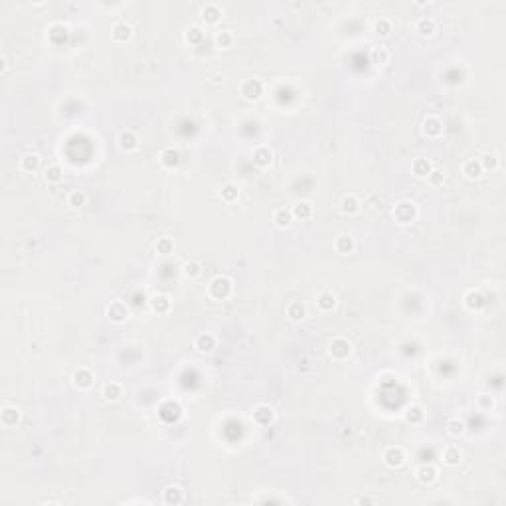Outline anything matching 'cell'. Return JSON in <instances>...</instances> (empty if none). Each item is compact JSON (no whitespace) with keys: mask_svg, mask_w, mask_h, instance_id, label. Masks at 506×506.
<instances>
[{"mask_svg":"<svg viewBox=\"0 0 506 506\" xmlns=\"http://www.w3.org/2000/svg\"><path fill=\"white\" fill-rule=\"evenodd\" d=\"M208 293L210 297H214L216 301H224L229 297L231 293V279H227L225 275H218L210 281V287H208Z\"/></svg>","mask_w":506,"mask_h":506,"instance_id":"1","label":"cell"},{"mask_svg":"<svg viewBox=\"0 0 506 506\" xmlns=\"http://www.w3.org/2000/svg\"><path fill=\"white\" fill-rule=\"evenodd\" d=\"M415 216H417V208H415L413 202L401 200V202H397L395 208H394V218H395L399 224H409V222L415 220Z\"/></svg>","mask_w":506,"mask_h":506,"instance_id":"2","label":"cell"},{"mask_svg":"<svg viewBox=\"0 0 506 506\" xmlns=\"http://www.w3.org/2000/svg\"><path fill=\"white\" fill-rule=\"evenodd\" d=\"M107 315H109V319H111L113 323H125V321L131 317V311H129V307H127L121 299H115V301H111V305L107 307Z\"/></svg>","mask_w":506,"mask_h":506,"instance_id":"3","label":"cell"},{"mask_svg":"<svg viewBox=\"0 0 506 506\" xmlns=\"http://www.w3.org/2000/svg\"><path fill=\"white\" fill-rule=\"evenodd\" d=\"M384 463H386L388 467H392V469L401 467V465L405 463V451H403V447H399V445L388 447V449L384 451Z\"/></svg>","mask_w":506,"mask_h":506,"instance_id":"4","label":"cell"},{"mask_svg":"<svg viewBox=\"0 0 506 506\" xmlns=\"http://www.w3.org/2000/svg\"><path fill=\"white\" fill-rule=\"evenodd\" d=\"M350 352H352V344H350V340L344 337H337L333 342H331V356L333 358H337V360H344V358H348L350 356Z\"/></svg>","mask_w":506,"mask_h":506,"instance_id":"5","label":"cell"},{"mask_svg":"<svg viewBox=\"0 0 506 506\" xmlns=\"http://www.w3.org/2000/svg\"><path fill=\"white\" fill-rule=\"evenodd\" d=\"M241 93H243L247 99H257V97H261V93H263V83H261L257 77L245 79V81L241 83Z\"/></svg>","mask_w":506,"mask_h":506,"instance_id":"6","label":"cell"},{"mask_svg":"<svg viewBox=\"0 0 506 506\" xmlns=\"http://www.w3.org/2000/svg\"><path fill=\"white\" fill-rule=\"evenodd\" d=\"M253 421H255L257 425H269V423L273 421V409H271L269 405H265V403L255 405V409H253Z\"/></svg>","mask_w":506,"mask_h":506,"instance_id":"7","label":"cell"},{"mask_svg":"<svg viewBox=\"0 0 506 506\" xmlns=\"http://www.w3.org/2000/svg\"><path fill=\"white\" fill-rule=\"evenodd\" d=\"M415 477L421 485H431L435 479H437V469L433 465H421L417 471H415Z\"/></svg>","mask_w":506,"mask_h":506,"instance_id":"8","label":"cell"},{"mask_svg":"<svg viewBox=\"0 0 506 506\" xmlns=\"http://www.w3.org/2000/svg\"><path fill=\"white\" fill-rule=\"evenodd\" d=\"M253 161L257 167H269L273 161V151L269 147H257L253 151Z\"/></svg>","mask_w":506,"mask_h":506,"instance_id":"9","label":"cell"},{"mask_svg":"<svg viewBox=\"0 0 506 506\" xmlns=\"http://www.w3.org/2000/svg\"><path fill=\"white\" fill-rule=\"evenodd\" d=\"M131 32H133V28H131L127 22H115L113 28H111V36H113L117 42L129 40V38H131Z\"/></svg>","mask_w":506,"mask_h":506,"instance_id":"10","label":"cell"},{"mask_svg":"<svg viewBox=\"0 0 506 506\" xmlns=\"http://www.w3.org/2000/svg\"><path fill=\"white\" fill-rule=\"evenodd\" d=\"M423 131H425L427 135H431V137H439V135H441V131H443V123H441V119H439V117H435V115H429V117L423 121Z\"/></svg>","mask_w":506,"mask_h":506,"instance_id":"11","label":"cell"},{"mask_svg":"<svg viewBox=\"0 0 506 506\" xmlns=\"http://www.w3.org/2000/svg\"><path fill=\"white\" fill-rule=\"evenodd\" d=\"M317 305H319V309H323V311H331V309H335V305H337V297H335V293H333V291H329V289L321 291V293L317 295Z\"/></svg>","mask_w":506,"mask_h":506,"instance_id":"12","label":"cell"},{"mask_svg":"<svg viewBox=\"0 0 506 506\" xmlns=\"http://www.w3.org/2000/svg\"><path fill=\"white\" fill-rule=\"evenodd\" d=\"M161 163H163V167H165V169H176V167H178V163H180V155H178V151H174L172 147L163 149V153H161Z\"/></svg>","mask_w":506,"mask_h":506,"instance_id":"13","label":"cell"},{"mask_svg":"<svg viewBox=\"0 0 506 506\" xmlns=\"http://www.w3.org/2000/svg\"><path fill=\"white\" fill-rule=\"evenodd\" d=\"M165 503L167 505H180L182 501H184V493H182V489L178 487V485H170L165 489Z\"/></svg>","mask_w":506,"mask_h":506,"instance_id":"14","label":"cell"},{"mask_svg":"<svg viewBox=\"0 0 506 506\" xmlns=\"http://www.w3.org/2000/svg\"><path fill=\"white\" fill-rule=\"evenodd\" d=\"M273 222L279 225V227H289L291 222H293V212L287 210V208H277L273 212Z\"/></svg>","mask_w":506,"mask_h":506,"instance_id":"15","label":"cell"},{"mask_svg":"<svg viewBox=\"0 0 506 506\" xmlns=\"http://www.w3.org/2000/svg\"><path fill=\"white\" fill-rule=\"evenodd\" d=\"M411 170H413V174L417 176V178H427L429 176V172L433 170V167H431V163L427 161V159H415L413 161V165H411Z\"/></svg>","mask_w":506,"mask_h":506,"instance_id":"16","label":"cell"},{"mask_svg":"<svg viewBox=\"0 0 506 506\" xmlns=\"http://www.w3.org/2000/svg\"><path fill=\"white\" fill-rule=\"evenodd\" d=\"M202 18H204L206 22H210V24H216V22L222 18V10H220V6H218V4H214V2L206 4V6L202 8Z\"/></svg>","mask_w":506,"mask_h":506,"instance_id":"17","label":"cell"},{"mask_svg":"<svg viewBox=\"0 0 506 506\" xmlns=\"http://www.w3.org/2000/svg\"><path fill=\"white\" fill-rule=\"evenodd\" d=\"M485 305V297L481 295V291H469L465 295V307L471 311H479Z\"/></svg>","mask_w":506,"mask_h":506,"instance_id":"18","label":"cell"},{"mask_svg":"<svg viewBox=\"0 0 506 506\" xmlns=\"http://www.w3.org/2000/svg\"><path fill=\"white\" fill-rule=\"evenodd\" d=\"M73 382H75L77 388H89V386L93 384V374H91V370L79 368V370L73 374Z\"/></svg>","mask_w":506,"mask_h":506,"instance_id":"19","label":"cell"},{"mask_svg":"<svg viewBox=\"0 0 506 506\" xmlns=\"http://www.w3.org/2000/svg\"><path fill=\"white\" fill-rule=\"evenodd\" d=\"M0 419H2V423H4L6 427H14V425L18 423V419H20V411H18L16 407L6 405V407L2 409V413H0Z\"/></svg>","mask_w":506,"mask_h":506,"instance_id":"20","label":"cell"},{"mask_svg":"<svg viewBox=\"0 0 506 506\" xmlns=\"http://www.w3.org/2000/svg\"><path fill=\"white\" fill-rule=\"evenodd\" d=\"M443 463L449 465V467L459 465V463H461V451H459V447H455V445L445 447V451H443Z\"/></svg>","mask_w":506,"mask_h":506,"instance_id":"21","label":"cell"},{"mask_svg":"<svg viewBox=\"0 0 506 506\" xmlns=\"http://www.w3.org/2000/svg\"><path fill=\"white\" fill-rule=\"evenodd\" d=\"M287 315L293 319V321H301L307 317V307L301 303V301H293L287 305Z\"/></svg>","mask_w":506,"mask_h":506,"instance_id":"22","label":"cell"},{"mask_svg":"<svg viewBox=\"0 0 506 506\" xmlns=\"http://www.w3.org/2000/svg\"><path fill=\"white\" fill-rule=\"evenodd\" d=\"M340 208H342L344 214H356V212L360 210V200H358L354 194H348V196L342 198Z\"/></svg>","mask_w":506,"mask_h":506,"instance_id":"23","label":"cell"},{"mask_svg":"<svg viewBox=\"0 0 506 506\" xmlns=\"http://www.w3.org/2000/svg\"><path fill=\"white\" fill-rule=\"evenodd\" d=\"M38 167H40V155H36V153H28L20 159V169L26 170V172H32Z\"/></svg>","mask_w":506,"mask_h":506,"instance_id":"24","label":"cell"},{"mask_svg":"<svg viewBox=\"0 0 506 506\" xmlns=\"http://www.w3.org/2000/svg\"><path fill=\"white\" fill-rule=\"evenodd\" d=\"M415 30H417L419 34H423V36H429V34L435 32V20L423 16V18H419V20L415 22Z\"/></svg>","mask_w":506,"mask_h":506,"instance_id":"25","label":"cell"},{"mask_svg":"<svg viewBox=\"0 0 506 506\" xmlns=\"http://www.w3.org/2000/svg\"><path fill=\"white\" fill-rule=\"evenodd\" d=\"M50 38H52V42L54 44H61V42H65V38H67V26H63V24H54L52 28H50Z\"/></svg>","mask_w":506,"mask_h":506,"instance_id":"26","label":"cell"},{"mask_svg":"<svg viewBox=\"0 0 506 506\" xmlns=\"http://www.w3.org/2000/svg\"><path fill=\"white\" fill-rule=\"evenodd\" d=\"M196 348L200 350V352H210V350H214V346H216V338L212 337L210 333H206V335H200V337L196 338Z\"/></svg>","mask_w":506,"mask_h":506,"instance_id":"27","label":"cell"},{"mask_svg":"<svg viewBox=\"0 0 506 506\" xmlns=\"http://www.w3.org/2000/svg\"><path fill=\"white\" fill-rule=\"evenodd\" d=\"M119 143H121V147H123V149L133 151V149L139 145V139H137V135H135L133 131H125V133H121Z\"/></svg>","mask_w":506,"mask_h":506,"instance_id":"28","label":"cell"},{"mask_svg":"<svg viewBox=\"0 0 506 506\" xmlns=\"http://www.w3.org/2000/svg\"><path fill=\"white\" fill-rule=\"evenodd\" d=\"M463 172H465L469 178H479V176L483 174V167H481L479 161L471 159V161H467V163L463 165Z\"/></svg>","mask_w":506,"mask_h":506,"instance_id":"29","label":"cell"},{"mask_svg":"<svg viewBox=\"0 0 506 506\" xmlns=\"http://www.w3.org/2000/svg\"><path fill=\"white\" fill-rule=\"evenodd\" d=\"M291 212H293V218L307 220V218H311V216H313V206H311L309 202H301V204H297Z\"/></svg>","mask_w":506,"mask_h":506,"instance_id":"30","label":"cell"},{"mask_svg":"<svg viewBox=\"0 0 506 506\" xmlns=\"http://www.w3.org/2000/svg\"><path fill=\"white\" fill-rule=\"evenodd\" d=\"M335 247H337L338 253H350L354 249V241L348 235H338L337 241H335Z\"/></svg>","mask_w":506,"mask_h":506,"instance_id":"31","label":"cell"},{"mask_svg":"<svg viewBox=\"0 0 506 506\" xmlns=\"http://www.w3.org/2000/svg\"><path fill=\"white\" fill-rule=\"evenodd\" d=\"M423 417H425V413H423L421 405H409L405 411V419L411 423H419V421H423Z\"/></svg>","mask_w":506,"mask_h":506,"instance_id":"32","label":"cell"},{"mask_svg":"<svg viewBox=\"0 0 506 506\" xmlns=\"http://www.w3.org/2000/svg\"><path fill=\"white\" fill-rule=\"evenodd\" d=\"M155 249H157L161 255H169L170 251L174 249V241H172V237H169V235L159 237V241L155 243Z\"/></svg>","mask_w":506,"mask_h":506,"instance_id":"33","label":"cell"},{"mask_svg":"<svg viewBox=\"0 0 506 506\" xmlns=\"http://www.w3.org/2000/svg\"><path fill=\"white\" fill-rule=\"evenodd\" d=\"M372 61L376 63V65H384V63H388L390 61V52L386 50V48H374L372 50Z\"/></svg>","mask_w":506,"mask_h":506,"instance_id":"34","label":"cell"},{"mask_svg":"<svg viewBox=\"0 0 506 506\" xmlns=\"http://www.w3.org/2000/svg\"><path fill=\"white\" fill-rule=\"evenodd\" d=\"M85 194L81 192V190H71L69 192V196H67V204L71 206V208H81V206H85Z\"/></svg>","mask_w":506,"mask_h":506,"instance_id":"35","label":"cell"},{"mask_svg":"<svg viewBox=\"0 0 506 506\" xmlns=\"http://www.w3.org/2000/svg\"><path fill=\"white\" fill-rule=\"evenodd\" d=\"M216 44H218L220 48H229V46L233 44V34H231L229 30H220V32L216 34Z\"/></svg>","mask_w":506,"mask_h":506,"instance_id":"36","label":"cell"},{"mask_svg":"<svg viewBox=\"0 0 506 506\" xmlns=\"http://www.w3.org/2000/svg\"><path fill=\"white\" fill-rule=\"evenodd\" d=\"M121 395V386L117 384V382H111V384H105V388H103V397L105 399H117Z\"/></svg>","mask_w":506,"mask_h":506,"instance_id":"37","label":"cell"},{"mask_svg":"<svg viewBox=\"0 0 506 506\" xmlns=\"http://www.w3.org/2000/svg\"><path fill=\"white\" fill-rule=\"evenodd\" d=\"M447 433L453 437H459L465 433V423L461 419H449L447 421Z\"/></svg>","mask_w":506,"mask_h":506,"instance_id":"38","label":"cell"},{"mask_svg":"<svg viewBox=\"0 0 506 506\" xmlns=\"http://www.w3.org/2000/svg\"><path fill=\"white\" fill-rule=\"evenodd\" d=\"M151 303H153V309H155L157 313H167L170 309V299L167 295H157Z\"/></svg>","mask_w":506,"mask_h":506,"instance_id":"39","label":"cell"},{"mask_svg":"<svg viewBox=\"0 0 506 506\" xmlns=\"http://www.w3.org/2000/svg\"><path fill=\"white\" fill-rule=\"evenodd\" d=\"M200 271H202V265H200L198 261H186V263L182 265V273H184L186 277H198Z\"/></svg>","mask_w":506,"mask_h":506,"instance_id":"40","label":"cell"},{"mask_svg":"<svg viewBox=\"0 0 506 506\" xmlns=\"http://www.w3.org/2000/svg\"><path fill=\"white\" fill-rule=\"evenodd\" d=\"M61 176H63V170H61L59 165H52V167H48V170H46V180H48V182H59Z\"/></svg>","mask_w":506,"mask_h":506,"instance_id":"41","label":"cell"},{"mask_svg":"<svg viewBox=\"0 0 506 506\" xmlns=\"http://www.w3.org/2000/svg\"><path fill=\"white\" fill-rule=\"evenodd\" d=\"M237 196H239L237 186H233V184H225V186L222 188V198H224L225 202H233Z\"/></svg>","mask_w":506,"mask_h":506,"instance_id":"42","label":"cell"},{"mask_svg":"<svg viewBox=\"0 0 506 506\" xmlns=\"http://www.w3.org/2000/svg\"><path fill=\"white\" fill-rule=\"evenodd\" d=\"M477 405H479V409H483V411H491L493 405H495V399H493L491 395H487V394H481L479 399H477Z\"/></svg>","mask_w":506,"mask_h":506,"instance_id":"43","label":"cell"},{"mask_svg":"<svg viewBox=\"0 0 506 506\" xmlns=\"http://www.w3.org/2000/svg\"><path fill=\"white\" fill-rule=\"evenodd\" d=\"M390 30H392L390 20L382 18V20H378V22H376V34H380V36H388V34H390Z\"/></svg>","mask_w":506,"mask_h":506,"instance_id":"44","label":"cell"},{"mask_svg":"<svg viewBox=\"0 0 506 506\" xmlns=\"http://www.w3.org/2000/svg\"><path fill=\"white\" fill-rule=\"evenodd\" d=\"M427 178H429L431 186H441V184H443V180H445V174H443L441 170L433 169L431 172H429V176H427Z\"/></svg>","mask_w":506,"mask_h":506,"instance_id":"45","label":"cell"},{"mask_svg":"<svg viewBox=\"0 0 506 506\" xmlns=\"http://www.w3.org/2000/svg\"><path fill=\"white\" fill-rule=\"evenodd\" d=\"M497 165H499V161H497V157H495V155H487V157H485V161L481 163L483 170H485V169L495 170V169H497Z\"/></svg>","mask_w":506,"mask_h":506,"instance_id":"46","label":"cell"},{"mask_svg":"<svg viewBox=\"0 0 506 506\" xmlns=\"http://www.w3.org/2000/svg\"><path fill=\"white\" fill-rule=\"evenodd\" d=\"M186 40H188V42H200V40H202V32H200V28H196V26H194V28H190V30H188V34H186Z\"/></svg>","mask_w":506,"mask_h":506,"instance_id":"47","label":"cell"},{"mask_svg":"<svg viewBox=\"0 0 506 506\" xmlns=\"http://www.w3.org/2000/svg\"><path fill=\"white\" fill-rule=\"evenodd\" d=\"M358 503H376V499H360Z\"/></svg>","mask_w":506,"mask_h":506,"instance_id":"48","label":"cell"}]
</instances>
